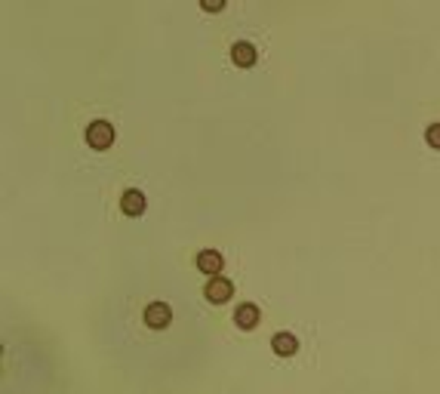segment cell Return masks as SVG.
Wrapping results in <instances>:
<instances>
[{
    "instance_id": "3957f363",
    "label": "cell",
    "mask_w": 440,
    "mask_h": 394,
    "mask_svg": "<svg viewBox=\"0 0 440 394\" xmlns=\"http://www.w3.org/2000/svg\"><path fill=\"white\" fill-rule=\"evenodd\" d=\"M170 321H173V312L166 302H151L145 308V324L151 330H163V326H170Z\"/></svg>"
},
{
    "instance_id": "6da1fadb",
    "label": "cell",
    "mask_w": 440,
    "mask_h": 394,
    "mask_svg": "<svg viewBox=\"0 0 440 394\" xmlns=\"http://www.w3.org/2000/svg\"><path fill=\"white\" fill-rule=\"evenodd\" d=\"M87 142H90V148H96V151H105V148H111V142H114V127L102 117L92 120L87 127Z\"/></svg>"
},
{
    "instance_id": "277c9868",
    "label": "cell",
    "mask_w": 440,
    "mask_h": 394,
    "mask_svg": "<svg viewBox=\"0 0 440 394\" xmlns=\"http://www.w3.org/2000/svg\"><path fill=\"white\" fill-rule=\"evenodd\" d=\"M222 265H225V259H222V252H219V250H200V252H198V268L203 271V275L219 277Z\"/></svg>"
},
{
    "instance_id": "30bf717a",
    "label": "cell",
    "mask_w": 440,
    "mask_h": 394,
    "mask_svg": "<svg viewBox=\"0 0 440 394\" xmlns=\"http://www.w3.org/2000/svg\"><path fill=\"white\" fill-rule=\"evenodd\" d=\"M200 6H203V9H207V13H210V9H213V13H219V9H222L225 4H222V0H203V4H200Z\"/></svg>"
},
{
    "instance_id": "ba28073f",
    "label": "cell",
    "mask_w": 440,
    "mask_h": 394,
    "mask_svg": "<svg viewBox=\"0 0 440 394\" xmlns=\"http://www.w3.org/2000/svg\"><path fill=\"white\" fill-rule=\"evenodd\" d=\"M271 348H274L277 354H284V358H289V354L299 351V339L293 333H274L271 336Z\"/></svg>"
},
{
    "instance_id": "5b68a950",
    "label": "cell",
    "mask_w": 440,
    "mask_h": 394,
    "mask_svg": "<svg viewBox=\"0 0 440 394\" xmlns=\"http://www.w3.org/2000/svg\"><path fill=\"white\" fill-rule=\"evenodd\" d=\"M256 55H259V50L252 46L249 41H234V46H231V59H234V65H240V68H249L252 62H256Z\"/></svg>"
},
{
    "instance_id": "7a4b0ae2",
    "label": "cell",
    "mask_w": 440,
    "mask_h": 394,
    "mask_svg": "<svg viewBox=\"0 0 440 394\" xmlns=\"http://www.w3.org/2000/svg\"><path fill=\"white\" fill-rule=\"evenodd\" d=\"M203 296H207L210 302H228V299L234 296V284L225 275L210 277L207 280V289H203Z\"/></svg>"
},
{
    "instance_id": "8992f818",
    "label": "cell",
    "mask_w": 440,
    "mask_h": 394,
    "mask_svg": "<svg viewBox=\"0 0 440 394\" xmlns=\"http://www.w3.org/2000/svg\"><path fill=\"white\" fill-rule=\"evenodd\" d=\"M234 324H237L240 330H252V326L259 324V305H252V302L237 305V312H234Z\"/></svg>"
},
{
    "instance_id": "52a82bcc",
    "label": "cell",
    "mask_w": 440,
    "mask_h": 394,
    "mask_svg": "<svg viewBox=\"0 0 440 394\" xmlns=\"http://www.w3.org/2000/svg\"><path fill=\"white\" fill-rule=\"evenodd\" d=\"M120 210H124L127 215H139L145 210V194L139 188H127L124 197H120Z\"/></svg>"
},
{
    "instance_id": "9c48e42d",
    "label": "cell",
    "mask_w": 440,
    "mask_h": 394,
    "mask_svg": "<svg viewBox=\"0 0 440 394\" xmlns=\"http://www.w3.org/2000/svg\"><path fill=\"white\" fill-rule=\"evenodd\" d=\"M425 142L431 145V148H437V151H440V124H431V127L425 129Z\"/></svg>"
}]
</instances>
